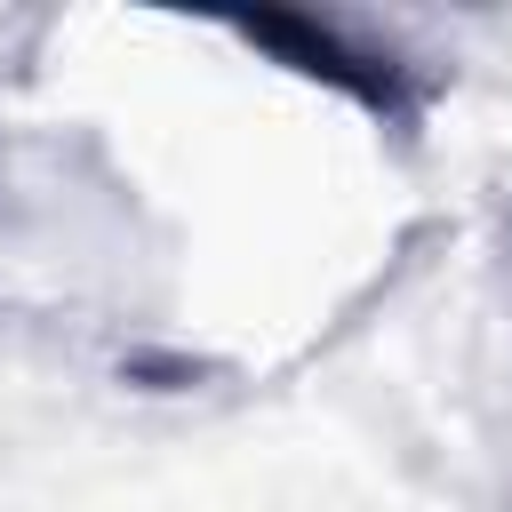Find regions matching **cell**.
Returning <instances> with one entry per match:
<instances>
[{"label": "cell", "mask_w": 512, "mask_h": 512, "mask_svg": "<svg viewBox=\"0 0 512 512\" xmlns=\"http://www.w3.org/2000/svg\"><path fill=\"white\" fill-rule=\"evenodd\" d=\"M232 32L248 40V48H272L280 64H296V72H312V80H328L336 96H352L360 112H376V120H392V128H408L416 120V72L392 56V48H376V40H360V32H344V24H328V16H232Z\"/></svg>", "instance_id": "cell-1"}]
</instances>
